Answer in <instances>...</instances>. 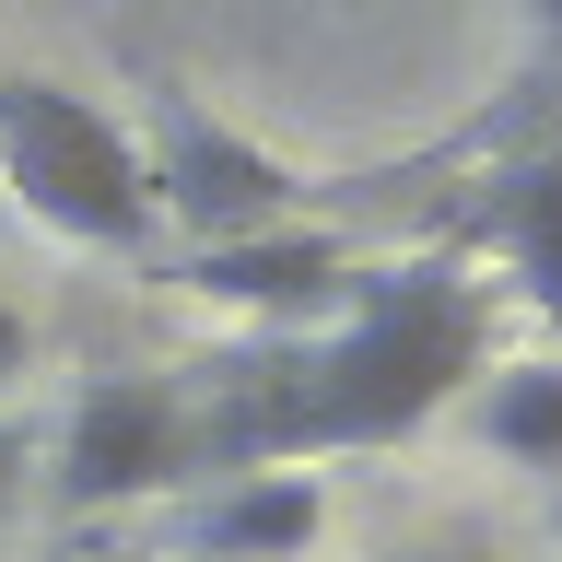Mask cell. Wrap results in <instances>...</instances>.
<instances>
[{"label": "cell", "mask_w": 562, "mask_h": 562, "mask_svg": "<svg viewBox=\"0 0 562 562\" xmlns=\"http://www.w3.org/2000/svg\"><path fill=\"white\" fill-rule=\"evenodd\" d=\"M0 188L70 246L140 258L153 246V176H140V130H117L94 94L70 82H0Z\"/></svg>", "instance_id": "cell-2"}, {"label": "cell", "mask_w": 562, "mask_h": 562, "mask_svg": "<svg viewBox=\"0 0 562 562\" xmlns=\"http://www.w3.org/2000/svg\"><path fill=\"white\" fill-rule=\"evenodd\" d=\"M481 446L516 457V469H562V363H504L481 375Z\"/></svg>", "instance_id": "cell-8"}, {"label": "cell", "mask_w": 562, "mask_h": 562, "mask_svg": "<svg viewBox=\"0 0 562 562\" xmlns=\"http://www.w3.org/2000/svg\"><path fill=\"white\" fill-rule=\"evenodd\" d=\"M24 469H35V446H24V422H0V516L24 504Z\"/></svg>", "instance_id": "cell-9"}, {"label": "cell", "mask_w": 562, "mask_h": 562, "mask_svg": "<svg viewBox=\"0 0 562 562\" xmlns=\"http://www.w3.org/2000/svg\"><path fill=\"white\" fill-rule=\"evenodd\" d=\"M12 363H24V316L0 305V375H12Z\"/></svg>", "instance_id": "cell-11"}, {"label": "cell", "mask_w": 562, "mask_h": 562, "mask_svg": "<svg viewBox=\"0 0 562 562\" xmlns=\"http://www.w3.org/2000/svg\"><path fill=\"white\" fill-rule=\"evenodd\" d=\"M316 527H328V492H316L305 469H235V481L200 504L188 551L200 562H305Z\"/></svg>", "instance_id": "cell-6"}, {"label": "cell", "mask_w": 562, "mask_h": 562, "mask_svg": "<svg viewBox=\"0 0 562 562\" xmlns=\"http://www.w3.org/2000/svg\"><path fill=\"white\" fill-rule=\"evenodd\" d=\"M200 469V398L165 375H94L59 422V457H47V492L59 516H105V504H153Z\"/></svg>", "instance_id": "cell-4"}, {"label": "cell", "mask_w": 562, "mask_h": 562, "mask_svg": "<svg viewBox=\"0 0 562 562\" xmlns=\"http://www.w3.org/2000/svg\"><path fill=\"white\" fill-rule=\"evenodd\" d=\"M176 281L211 293V305H246V316H316V305L351 281V246H340V235H305V223H270V235L200 246Z\"/></svg>", "instance_id": "cell-5"}, {"label": "cell", "mask_w": 562, "mask_h": 562, "mask_svg": "<svg viewBox=\"0 0 562 562\" xmlns=\"http://www.w3.org/2000/svg\"><path fill=\"white\" fill-rule=\"evenodd\" d=\"M140 176H153V211L188 223L200 246L223 235H270L305 211V176L281 165L270 140H246L235 117H211L188 82H153V130H140Z\"/></svg>", "instance_id": "cell-3"}, {"label": "cell", "mask_w": 562, "mask_h": 562, "mask_svg": "<svg viewBox=\"0 0 562 562\" xmlns=\"http://www.w3.org/2000/svg\"><path fill=\"white\" fill-rule=\"evenodd\" d=\"M386 562H469V551H386Z\"/></svg>", "instance_id": "cell-12"}, {"label": "cell", "mask_w": 562, "mask_h": 562, "mask_svg": "<svg viewBox=\"0 0 562 562\" xmlns=\"http://www.w3.org/2000/svg\"><path fill=\"white\" fill-rule=\"evenodd\" d=\"M481 246L527 281V305L562 328V165H516L481 188Z\"/></svg>", "instance_id": "cell-7"}, {"label": "cell", "mask_w": 562, "mask_h": 562, "mask_svg": "<svg viewBox=\"0 0 562 562\" xmlns=\"http://www.w3.org/2000/svg\"><path fill=\"white\" fill-rule=\"evenodd\" d=\"M492 363V293L457 258H411L386 281H340L316 340L246 351L200 398V469H293V457L398 446Z\"/></svg>", "instance_id": "cell-1"}, {"label": "cell", "mask_w": 562, "mask_h": 562, "mask_svg": "<svg viewBox=\"0 0 562 562\" xmlns=\"http://www.w3.org/2000/svg\"><path fill=\"white\" fill-rule=\"evenodd\" d=\"M527 24H539V47L562 59V0H527Z\"/></svg>", "instance_id": "cell-10"}]
</instances>
